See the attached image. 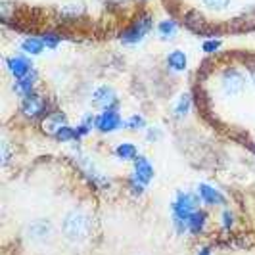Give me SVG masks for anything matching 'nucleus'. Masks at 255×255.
Returning a JSON list of instances; mask_svg holds the SVG:
<instances>
[{
    "mask_svg": "<svg viewBox=\"0 0 255 255\" xmlns=\"http://www.w3.org/2000/svg\"><path fill=\"white\" fill-rule=\"evenodd\" d=\"M200 202L202 198L190 194V192H179L177 198L173 200L171 211H173V225L179 234L188 232V219L200 209Z\"/></svg>",
    "mask_w": 255,
    "mask_h": 255,
    "instance_id": "f257e3e1",
    "label": "nucleus"
},
{
    "mask_svg": "<svg viewBox=\"0 0 255 255\" xmlns=\"http://www.w3.org/2000/svg\"><path fill=\"white\" fill-rule=\"evenodd\" d=\"M90 221L83 211H71L64 221V234L71 242H81L89 236Z\"/></svg>",
    "mask_w": 255,
    "mask_h": 255,
    "instance_id": "f03ea898",
    "label": "nucleus"
},
{
    "mask_svg": "<svg viewBox=\"0 0 255 255\" xmlns=\"http://www.w3.org/2000/svg\"><path fill=\"white\" fill-rule=\"evenodd\" d=\"M221 87H223V92L227 96H236L244 90V77L240 71L236 69H229L225 71V75L221 79Z\"/></svg>",
    "mask_w": 255,
    "mask_h": 255,
    "instance_id": "7ed1b4c3",
    "label": "nucleus"
},
{
    "mask_svg": "<svg viewBox=\"0 0 255 255\" xmlns=\"http://www.w3.org/2000/svg\"><path fill=\"white\" fill-rule=\"evenodd\" d=\"M150 27H152V17L150 15H144L138 21H134V25L130 27V29H127L121 38H123L125 44H134V42H138L150 31Z\"/></svg>",
    "mask_w": 255,
    "mask_h": 255,
    "instance_id": "20e7f679",
    "label": "nucleus"
},
{
    "mask_svg": "<svg viewBox=\"0 0 255 255\" xmlns=\"http://www.w3.org/2000/svg\"><path fill=\"white\" fill-rule=\"evenodd\" d=\"M123 127V119L117 114V110H104V114L96 117V128L102 132H114Z\"/></svg>",
    "mask_w": 255,
    "mask_h": 255,
    "instance_id": "39448f33",
    "label": "nucleus"
},
{
    "mask_svg": "<svg viewBox=\"0 0 255 255\" xmlns=\"http://www.w3.org/2000/svg\"><path fill=\"white\" fill-rule=\"evenodd\" d=\"M21 112L27 115V117H40L46 112V102L37 96L35 92L23 96V102H21Z\"/></svg>",
    "mask_w": 255,
    "mask_h": 255,
    "instance_id": "423d86ee",
    "label": "nucleus"
},
{
    "mask_svg": "<svg viewBox=\"0 0 255 255\" xmlns=\"http://www.w3.org/2000/svg\"><path fill=\"white\" fill-rule=\"evenodd\" d=\"M198 196L202 198V202L207 205H225L227 204V198L221 194L219 190H215L213 186H209V184H200L198 186Z\"/></svg>",
    "mask_w": 255,
    "mask_h": 255,
    "instance_id": "0eeeda50",
    "label": "nucleus"
},
{
    "mask_svg": "<svg viewBox=\"0 0 255 255\" xmlns=\"http://www.w3.org/2000/svg\"><path fill=\"white\" fill-rule=\"evenodd\" d=\"M92 98H94V104L102 110H117V96H115L114 90L108 89V87L98 89Z\"/></svg>",
    "mask_w": 255,
    "mask_h": 255,
    "instance_id": "6e6552de",
    "label": "nucleus"
},
{
    "mask_svg": "<svg viewBox=\"0 0 255 255\" xmlns=\"http://www.w3.org/2000/svg\"><path fill=\"white\" fill-rule=\"evenodd\" d=\"M153 179V167L150 165V161L146 157H136L134 159V180H138L140 184H148Z\"/></svg>",
    "mask_w": 255,
    "mask_h": 255,
    "instance_id": "1a4fd4ad",
    "label": "nucleus"
},
{
    "mask_svg": "<svg viewBox=\"0 0 255 255\" xmlns=\"http://www.w3.org/2000/svg\"><path fill=\"white\" fill-rule=\"evenodd\" d=\"M8 69H10V73H12L15 79H23L31 73V64L27 62L25 58H21V56H13L8 60Z\"/></svg>",
    "mask_w": 255,
    "mask_h": 255,
    "instance_id": "9d476101",
    "label": "nucleus"
},
{
    "mask_svg": "<svg viewBox=\"0 0 255 255\" xmlns=\"http://www.w3.org/2000/svg\"><path fill=\"white\" fill-rule=\"evenodd\" d=\"M65 125H67V119H65L64 114H52L42 121L44 132H48V134H52V136H56Z\"/></svg>",
    "mask_w": 255,
    "mask_h": 255,
    "instance_id": "9b49d317",
    "label": "nucleus"
},
{
    "mask_svg": "<svg viewBox=\"0 0 255 255\" xmlns=\"http://www.w3.org/2000/svg\"><path fill=\"white\" fill-rule=\"evenodd\" d=\"M205 225H207V215H205L202 209H198V211L188 219V232L194 234V236H198V234L204 232Z\"/></svg>",
    "mask_w": 255,
    "mask_h": 255,
    "instance_id": "f8f14e48",
    "label": "nucleus"
},
{
    "mask_svg": "<svg viewBox=\"0 0 255 255\" xmlns=\"http://www.w3.org/2000/svg\"><path fill=\"white\" fill-rule=\"evenodd\" d=\"M167 64H169L171 69H175V71H184V69H186V64H188L186 54L180 50L171 52V54L167 56Z\"/></svg>",
    "mask_w": 255,
    "mask_h": 255,
    "instance_id": "ddd939ff",
    "label": "nucleus"
},
{
    "mask_svg": "<svg viewBox=\"0 0 255 255\" xmlns=\"http://www.w3.org/2000/svg\"><path fill=\"white\" fill-rule=\"evenodd\" d=\"M115 155L121 157V159H132V161H134V159L138 157V150H136L134 144L123 142V144H119V146L115 148Z\"/></svg>",
    "mask_w": 255,
    "mask_h": 255,
    "instance_id": "4468645a",
    "label": "nucleus"
},
{
    "mask_svg": "<svg viewBox=\"0 0 255 255\" xmlns=\"http://www.w3.org/2000/svg\"><path fill=\"white\" fill-rule=\"evenodd\" d=\"M35 79H37L35 73H29V75L23 77V79H17V83H15L17 94H21V96L31 94V92H33V83H35Z\"/></svg>",
    "mask_w": 255,
    "mask_h": 255,
    "instance_id": "2eb2a0df",
    "label": "nucleus"
},
{
    "mask_svg": "<svg viewBox=\"0 0 255 255\" xmlns=\"http://www.w3.org/2000/svg\"><path fill=\"white\" fill-rule=\"evenodd\" d=\"M42 46H44V42L35 37H29L27 40H23V44H21L23 52H27V54H40V52H42Z\"/></svg>",
    "mask_w": 255,
    "mask_h": 255,
    "instance_id": "dca6fc26",
    "label": "nucleus"
},
{
    "mask_svg": "<svg viewBox=\"0 0 255 255\" xmlns=\"http://www.w3.org/2000/svg\"><path fill=\"white\" fill-rule=\"evenodd\" d=\"M188 110H190V96L188 94H182L179 98V102H177V106H175V115L182 117V115L188 114Z\"/></svg>",
    "mask_w": 255,
    "mask_h": 255,
    "instance_id": "f3484780",
    "label": "nucleus"
},
{
    "mask_svg": "<svg viewBox=\"0 0 255 255\" xmlns=\"http://www.w3.org/2000/svg\"><path fill=\"white\" fill-rule=\"evenodd\" d=\"M159 33L163 35L165 38H169V37H173L175 33H177V25H175V21H161L159 23Z\"/></svg>",
    "mask_w": 255,
    "mask_h": 255,
    "instance_id": "a211bd4d",
    "label": "nucleus"
},
{
    "mask_svg": "<svg viewBox=\"0 0 255 255\" xmlns=\"http://www.w3.org/2000/svg\"><path fill=\"white\" fill-rule=\"evenodd\" d=\"M56 138L58 140H64V142H67V140H75L77 136H75V128H71L69 125H65L58 134H56Z\"/></svg>",
    "mask_w": 255,
    "mask_h": 255,
    "instance_id": "6ab92c4d",
    "label": "nucleus"
},
{
    "mask_svg": "<svg viewBox=\"0 0 255 255\" xmlns=\"http://www.w3.org/2000/svg\"><path fill=\"white\" fill-rule=\"evenodd\" d=\"M125 127L130 128V130H136V128H142V127H144V119H142L140 115H132V117L128 119L127 123H125Z\"/></svg>",
    "mask_w": 255,
    "mask_h": 255,
    "instance_id": "aec40b11",
    "label": "nucleus"
},
{
    "mask_svg": "<svg viewBox=\"0 0 255 255\" xmlns=\"http://www.w3.org/2000/svg\"><path fill=\"white\" fill-rule=\"evenodd\" d=\"M60 40H62V38L58 37V35H52V33H46V35L42 37V42H44L48 48H56V46L60 44Z\"/></svg>",
    "mask_w": 255,
    "mask_h": 255,
    "instance_id": "412c9836",
    "label": "nucleus"
},
{
    "mask_svg": "<svg viewBox=\"0 0 255 255\" xmlns=\"http://www.w3.org/2000/svg\"><path fill=\"white\" fill-rule=\"evenodd\" d=\"M230 0H204L205 6H209V8H217V10H223V8H227L229 6Z\"/></svg>",
    "mask_w": 255,
    "mask_h": 255,
    "instance_id": "4be33fe9",
    "label": "nucleus"
},
{
    "mask_svg": "<svg viewBox=\"0 0 255 255\" xmlns=\"http://www.w3.org/2000/svg\"><path fill=\"white\" fill-rule=\"evenodd\" d=\"M232 225H234V215L230 213L229 209H225V211H223V229L229 230Z\"/></svg>",
    "mask_w": 255,
    "mask_h": 255,
    "instance_id": "5701e85b",
    "label": "nucleus"
},
{
    "mask_svg": "<svg viewBox=\"0 0 255 255\" xmlns=\"http://www.w3.org/2000/svg\"><path fill=\"white\" fill-rule=\"evenodd\" d=\"M142 192H144V184H140L138 180H130V194L132 196H142Z\"/></svg>",
    "mask_w": 255,
    "mask_h": 255,
    "instance_id": "b1692460",
    "label": "nucleus"
},
{
    "mask_svg": "<svg viewBox=\"0 0 255 255\" xmlns=\"http://www.w3.org/2000/svg\"><path fill=\"white\" fill-rule=\"evenodd\" d=\"M221 46V42L219 40H205L204 42V52H207V54H211V52H215Z\"/></svg>",
    "mask_w": 255,
    "mask_h": 255,
    "instance_id": "393cba45",
    "label": "nucleus"
},
{
    "mask_svg": "<svg viewBox=\"0 0 255 255\" xmlns=\"http://www.w3.org/2000/svg\"><path fill=\"white\" fill-rule=\"evenodd\" d=\"M198 255H211V252H209V248H204V250H200Z\"/></svg>",
    "mask_w": 255,
    "mask_h": 255,
    "instance_id": "a878e982",
    "label": "nucleus"
},
{
    "mask_svg": "<svg viewBox=\"0 0 255 255\" xmlns=\"http://www.w3.org/2000/svg\"><path fill=\"white\" fill-rule=\"evenodd\" d=\"M252 81H254V87H255V67H254V71H252Z\"/></svg>",
    "mask_w": 255,
    "mask_h": 255,
    "instance_id": "bb28decb",
    "label": "nucleus"
}]
</instances>
